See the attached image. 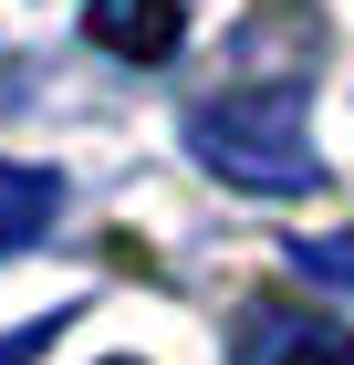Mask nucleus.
<instances>
[{
  "mask_svg": "<svg viewBox=\"0 0 354 365\" xmlns=\"http://www.w3.org/2000/svg\"><path fill=\"white\" fill-rule=\"evenodd\" d=\"M188 146L198 168L229 178V188H261V198H302L323 178L313 157V115H302V84H229L188 115Z\"/></svg>",
  "mask_w": 354,
  "mask_h": 365,
  "instance_id": "1",
  "label": "nucleus"
},
{
  "mask_svg": "<svg viewBox=\"0 0 354 365\" xmlns=\"http://www.w3.org/2000/svg\"><path fill=\"white\" fill-rule=\"evenodd\" d=\"M229 365H354V324L302 313V303H261V313H240Z\"/></svg>",
  "mask_w": 354,
  "mask_h": 365,
  "instance_id": "2",
  "label": "nucleus"
},
{
  "mask_svg": "<svg viewBox=\"0 0 354 365\" xmlns=\"http://www.w3.org/2000/svg\"><path fill=\"white\" fill-rule=\"evenodd\" d=\"M83 31L115 63H167L177 31H188V0H83Z\"/></svg>",
  "mask_w": 354,
  "mask_h": 365,
  "instance_id": "3",
  "label": "nucleus"
},
{
  "mask_svg": "<svg viewBox=\"0 0 354 365\" xmlns=\"http://www.w3.org/2000/svg\"><path fill=\"white\" fill-rule=\"evenodd\" d=\"M53 220H63V178H53V168H21V157H0V261L31 251Z\"/></svg>",
  "mask_w": 354,
  "mask_h": 365,
  "instance_id": "4",
  "label": "nucleus"
},
{
  "mask_svg": "<svg viewBox=\"0 0 354 365\" xmlns=\"http://www.w3.org/2000/svg\"><path fill=\"white\" fill-rule=\"evenodd\" d=\"M292 272H313L323 292H354V230H323V240L302 230V240H292Z\"/></svg>",
  "mask_w": 354,
  "mask_h": 365,
  "instance_id": "5",
  "label": "nucleus"
}]
</instances>
